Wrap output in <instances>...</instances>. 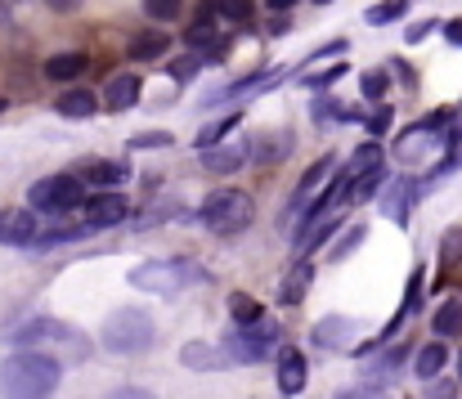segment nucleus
<instances>
[{"instance_id": "nucleus-34", "label": "nucleus", "mask_w": 462, "mask_h": 399, "mask_svg": "<svg viewBox=\"0 0 462 399\" xmlns=\"http://www.w3.org/2000/svg\"><path fill=\"white\" fill-rule=\"evenodd\" d=\"M373 189H382V166H377V171H368L364 180H355V189H350V202H364V198H373Z\"/></svg>"}, {"instance_id": "nucleus-36", "label": "nucleus", "mask_w": 462, "mask_h": 399, "mask_svg": "<svg viewBox=\"0 0 462 399\" xmlns=\"http://www.w3.org/2000/svg\"><path fill=\"white\" fill-rule=\"evenodd\" d=\"M337 399H391L377 382H364V386H350V391H341Z\"/></svg>"}, {"instance_id": "nucleus-22", "label": "nucleus", "mask_w": 462, "mask_h": 399, "mask_svg": "<svg viewBox=\"0 0 462 399\" xmlns=\"http://www.w3.org/2000/svg\"><path fill=\"white\" fill-rule=\"evenodd\" d=\"M166 50H171V36H166V32H140V36L131 41V50H126V54H131V59H140V63H153V59L166 54Z\"/></svg>"}, {"instance_id": "nucleus-41", "label": "nucleus", "mask_w": 462, "mask_h": 399, "mask_svg": "<svg viewBox=\"0 0 462 399\" xmlns=\"http://www.w3.org/2000/svg\"><path fill=\"white\" fill-rule=\"evenodd\" d=\"M108 399H157L153 391H140V386H122V391H113Z\"/></svg>"}, {"instance_id": "nucleus-13", "label": "nucleus", "mask_w": 462, "mask_h": 399, "mask_svg": "<svg viewBox=\"0 0 462 399\" xmlns=\"http://www.w3.org/2000/svg\"><path fill=\"white\" fill-rule=\"evenodd\" d=\"M306 382H310V364H306V355L301 350H279V391L283 395H301L306 391Z\"/></svg>"}, {"instance_id": "nucleus-46", "label": "nucleus", "mask_w": 462, "mask_h": 399, "mask_svg": "<svg viewBox=\"0 0 462 399\" xmlns=\"http://www.w3.org/2000/svg\"><path fill=\"white\" fill-rule=\"evenodd\" d=\"M14 5H18V0H0V18H5V14H9Z\"/></svg>"}, {"instance_id": "nucleus-31", "label": "nucleus", "mask_w": 462, "mask_h": 399, "mask_svg": "<svg viewBox=\"0 0 462 399\" xmlns=\"http://www.w3.org/2000/svg\"><path fill=\"white\" fill-rule=\"evenodd\" d=\"M359 243H364V225H346V238L332 247V265H337V261H346V256H350Z\"/></svg>"}, {"instance_id": "nucleus-14", "label": "nucleus", "mask_w": 462, "mask_h": 399, "mask_svg": "<svg viewBox=\"0 0 462 399\" xmlns=\"http://www.w3.org/2000/svg\"><path fill=\"white\" fill-rule=\"evenodd\" d=\"M328 175H332V157H319L306 175H301L297 193H292V207H297V211H306V216H310V211L319 207V184H323Z\"/></svg>"}, {"instance_id": "nucleus-29", "label": "nucleus", "mask_w": 462, "mask_h": 399, "mask_svg": "<svg viewBox=\"0 0 462 399\" xmlns=\"http://www.w3.org/2000/svg\"><path fill=\"white\" fill-rule=\"evenodd\" d=\"M144 14H149L153 23H175V18L184 14V5H180V0H144Z\"/></svg>"}, {"instance_id": "nucleus-5", "label": "nucleus", "mask_w": 462, "mask_h": 399, "mask_svg": "<svg viewBox=\"0 0 462 399\" xmlns=\"http://www.w3.org/2000/svg\"><path fill=\"white\" fill-rule=\"evenodd\" d=\"M14 346H23V350H41V355H54V350H63L68 359H86V337L77 332V328H68V323H59V319H32V323H23L14 337H9ZM59 359V355H54Z\"/></svg>"}, {"instance_id": "nucleus-2", "label": "nucleus", "mask_w": 462, "mask_h": 399, "mask_svg": "<svg viewBox=\"0 0 462 399\" xmlns=\"http://www.w3.org/2000/svg\"><path fill=\"white\" fill-rule=\"evenodd\" d=\"M99 346H104L108 355H144V350L157 346V323L144 314V310L122 305V310H113V314L104 319Z\"/></svg>"}, {"instance_id": "nucleus-11", "label": "nucleus", "mask_w": 462, "mask_h": 399, "mask_svg": "<svg viewBox=\"0 0 462 399\" xmlns=\"http://www.w3.org/2000/svg\"><path fill=\"white\" fill-rule=\"evenodd\" d=\"M247 153H252V144H243V139L202 148V171H211V175H234V171L247 166Z\"/></svg>"}, {"instance_id": "nucleus-12", "label": "nucleus", "mask_w": 462, "mask_h": 399, "mask_svg": "<svg viewBox=\"0 0 462 399\" xmlns=\"http://www.w3.org/2000/svg\"><path fill=\"white\" fill-rule=\"evenodd\" d=\"M41 229H36V216L32 211H5L0 216V243L9 247H36Z\"/></svg>"}, {"instance_id": "nucleus-16", "label": "nucleus", "mask_w": 462, "mask_h": 399, "mask_svg": "<svg viewBox=\"0 0 462 399\" xmlns=\"http://www.w3.org/2000/svg\"><path fill=\"white\" fill-rule=\"evenodd\" d=\"M355 332H359L355 319H341V314H337V319H319V323H314V346H319V350H346V346H350L346 337H355Z\"/></svg>"}, {"instance_id": "nucleus-38", "label": "nucleus", "mask_w": 462, "mask_h": 399, "mask_svg": "<svg viewBox=\"0 0 462 399\" xmlns=\"http://www.w3.org/2000/svg\"><path fill=\"white\" fill-rule=\"evenodd\" d=\"M166 144H171V135L166 131H144V135L131 139V148H166Z\"/></svg>"}, {"instance_id": "nucleus-21", "label": "nucleus", "mask_w": 462, "mask_h": 399, "mask_svg": "<svg viewBox=\"0 0 462 399\" xmlns=\"http://www.w3.org/2000/svg\"><path fill=\"white\" fill-rule=\"evenodd\" d=\"M445 364H449V350H445V341H431V346H422V350H418V364H413V373H418L422 382H436V377L445 373Z\"/></svg>"}, {"instance_id": "nucleus-15", "label": "nucleus", "mask_w": 462, "mask_h": 399, "mask_svg": "<svg viewBox=\"0 0 462 399\" xmlns=\"http://www.w3.org/2000/svg\"><path fill=\"white\" fill-rule=\"evenodd\" d=\"M292 148H297L292 131H265V135H256V139H252V153H256V162H265V166L288 162V157H292Z\"/></svg>"}, {"instance_id": "nucleus-24", "label": "nucleus", "mask_w": 462, "mask_h": 399, "mask_svg": "<svg viewBox=\"0 0 462 399\" xmlns=\"http://www.w3.org/2000/svg\"><path fill=\"white\" fill-rule=\"evenodd\" d=\"M63 117H90L95 108H99V99L86 90V86H77V90H68V95H59V104H54Z\"/></svg>"}, {"instance_id": "nucleus-7", "label": "nucleus", "mask_w": 462, "mask_h": 399, "mask_svg": "<svg viewBox=\"0 0 462 399\" xmlns=\"http://www.w3.org/2000/svg\"><path fill=\"white\" fill-rule=\"evenodd\" d=\"M445 122H449V117L431 113L427 122L409 126V131L395 139V157H400L404 166H422V162L440 157V153H445Z\"/></svg>"}, {"instance_id": "nucleus-39", "label": "nucleus", "mask_w": 462, "mask_h": 399, "mask_svg": "<svg viewBox=\"0 0 462 399\" xmlns=\"http://www.w3.org/2000/svg\"><path fill=\"white\" fill-rule=\"evenodd\" d=\"M364 126H368V135H386V131H391V108H377Z\"/></svg>"}, {"instance_id": "nucleus-35", "label": "nucleus", "mask_w": 462, "mask_h": 399, "mask_svg": "<svg viewBox=\"0 0 462 399\" xmlns=\"http://www.w3.org/2000/svg\"><path fill=\"white\" fill-rule=\"evenodd\" d=\"M462 256V229H449L445 243H440V265H454Z\"/></svg>"}, {"instance_id": "nucleus-18", "label": "nucleus", "mask_w": 462, "mask_h": 399, "mask_svg": "<svg viewBox=\"0 0 462 399\" xmlns=\"http://www.w3.org/2000/svg\"><path fill=\"white\" fill-rule=\"evenodd\" d=\"M86 184H104V189H117V184H126L131 180V162H86L81 171H77Z\"/></svg>"}, {"instance_id": "nucleus-8", "label": "nucleus", "mask_w": 462, "mask_h": 399, "mask_svg": "<svg viewBox=\"0 0 462 399\" xmlns=\"http://www.w3.org/2000/svg\"><path fill=\"white\" fill-rule=\"evenodd\" d=\"M279 337H283V328H279V323H270V319H261V323L234 328V332L225 337V355H229V359H238V364H261V359L279 346Z\"/></svg>"}, {"instance_id": "nucleus-9", "label": "nucleus", "mask_w": 462, "mask_h": 399, "mask_svg": "<svg viewBox=\"0 0 462 399\" xmlns=\"http://www.w3.org/2000/svg\"><path fill=\"white\" fill-rule=\"evenodd\" d=\"M126 220V198L122 193H95V198H86V207H81V225L86 229H113V225H122Z\"/></svg>"}, {"instance_id": "nucleus-27", "label": "nucleus", "mask_w": 462, "mask_h": 399, "mask_svg": "<svg viewBox=\"0 0 462 399\" xmlns=\"http://www.w3.org/2000/svg\"><path fill=\"white\" fill-rule=\"evenodd\" d=\"M238 122H243V117H238V113H225V117H216V122H211V126H202V131H198V148H216V144H220V139H225V135L234 131V126H238Z\"/></svg>"}, {"instance_id": "nucleus-32", "label": "nucleus", "mask_w": 462, "mask_h": 399, "mask_svg": "<svg viewBox=\"0 0 462 399\" xmlns=\"http://www.w3.org/2000/svg\"><path fill=\"white\" fill-rule=\"evenodd\" d=\"M341 72H346V68L332 63V68H323V72H301V81H306L310 90H328L332 81H341Z\"/></svg>"}, {"instance_id": "nucleus-1", "label": "nucleus", "mask_w": 462, "mask_h": 399, "mask_svg": "<svg viewBox=\"0 0 462 399\" xmlns=\"http://www.w3.org/2000/svg\"><path fill=\"white\" fill-rule=\"evenodd\" d=\"M63 382V359L41 350H18L0 359V399H50Z\"/></svg>"}, {"instance_id": "nucleus-33", "label": "nucleus", "mask_w": 462, "mask_h": 399, "mask_svg": "<svg viewBox=\"0 0 462 399\" xmlns=\"http://www.w3.org/2000/svg\"><path fill=\"white\" fill-rule=\"evenodd\" d=\"M198 68H202V54H184V59L171 63V77H175V81H193Z\"/></svg>"}, {"instance_id": "nucleus-30", "label": "nucleus", "mask_w": 462, "mask_h": 399, "mask_svg": "<svg viewBox=\"0 0 462 399\" xmlns=\"http://www.w3.org/2000/svg\"><path fill=\"white\" fill-rule=\"evenodd\" d=\"M404 9H409V0H386V5L368 9V23H373V27H386V23H395Z\"/></svg>"}, {"instance_id": "nucleus-4", "label": "nucleus", "mask_w": 462, "mask_h": 399, "mask_svg": "<svg viewBox=\"0 0 462 399\" xmlns=\"http://www.w3.org/2000/svg\"><path fill=\"white\" fill-rule=\"evenodd\" d=\"M252 216H256V202H252L247 189H216V193H207V202H202V211H198V220H202L211 234H220V238L243 234V229L252 225Z\"/></svg>"}, {"instance_id": "nucleus-40", "label": "nucleus", "mask_w": 462, "mask_h": 399, "mask_svg": "<svg viewBox=\"0 0 462 399\" xmlns=\"http://www.w3.org/2000/svg\"><path fill=\"white\" fill-rule=\"evenodd\" d=\"M346 50H350V41H332V45H323V50H319L314 59H341Z\"/></svg>"}, {"instance_id": "nucleus-45", "label": "nucleus", "mask_w": 462, "mask_h": 399, "mask_svg": "<svg viewBox=\"0 0 462 399\" xmlns=\"http://www.w3.org/2000/svg\"><path fill=\"white\" fill-rule=\"evenodd\" d=\"M297 0H265V9H274V14H283V9H292Z\"/></svg>"}, {"instance_id": "nucleus-25", "label": "nucleus", "mask_w": 462, "mask_h": 399, "mask_svg": "<svg viewBox=\"0 0 462 399\" xmlns=\"http://www.w3.org/2000/svg\"><path fill=\"white\" fill-rule=\"evenodd\" d=\"M229 310H234V323L238 328H247V323H261L265 314H261V301L256 296H247V292H234L229 296Z\"/></svg>"}, {"instance_id": "nucleus-47", "label": "nucleus", "mask_w": 462, "mask_h": 399, "mask_svg": "<svg viewBox=\"0 0 462 399\" xmlns=\"http://www.w3.org/2000/svg\"><path fill=\"white\" fill-rule=\"evenodd\" d=\"M458 377H462V355H458Z\"/></svg>"}, {"instance_id": "nucleus-23", "label": "nucleus", "mask_w": 462, "mask_h": 399, "mask_svg": "<svg viewBox=\"0 0 462 399\" xmlns=\"http://www.w3.org/2000/svg\"><path fill=\"white\" fill-rule=\"evenodd\" d=\"M431 328H436V337H440V341H445V337H458L462 332V296H449V301L436 310Z\"/></svg>"}, {"instance_id": "nucleus-19", "label": "nucleus", "mask_w": 462, "mask_h": 399, "mask_svg": "<svg viewBox=\"0 0 462 399\" xmlns=\"http://www.w3.org/2000/svg\"><path fill=\"white\" fill-rule=\"evenodd\" d=\"M180 364H184L189 373H216V368L225 364V350H216V346H202V341H189V346L180 350Z\"/></svg>"}, {"instance_id": "nucleus-43", "label": "nucleus", "mask_w": 462, "mask_h": 399, "mask_svg": "<svg viewBox=\"0 0 462 399\" xmlns=\"http://www.w3.org/2000/svg\"><path fill=\"white\" fill-rule=\"evenodd\" d=\"M427 399H454V386H449V382H440V386H431V395Z\"/></svg>"}, {"instance_id": "nucleus-17", "label": "nucleus", "mask_w": 462, "mask_h": 399, "mask_svg": "<svg viewBox=\"0 0 462 399\" xmlns=\"http://www.w3.org/2000/svg\"><path fill=\"white\" fill-rule=\"evenodd\" d=\"M104 104L113 108V113H126V108H135L140 104V77H108V86H104Z\"/></svg>"}, {"instance_id": "nucleus-28", "label": "nucleus", "mask_w": 462, "mask_h": 399, "mask_svg": "<svg viewBox=\"0 0 462 399\" xmlns=\"http://www.w3.org/2000/svg\"><path fill=\"white\" fill-rule=\"evenodd\" d=\"M216 9H220V23H247L256 14L252 0H216Z\"/></svg>"}, {"instance_id": "nucleus-49", "label": "nucleus", "mask_w": 462, "mask_h": 399, "mask_svg": "<svg viewBox=\"0 0 462 399\" xmlns=\"http://www.w3.org/2000/svg\"><path fill=\"white\" fill-rule=\"evenodd\" d=\"M319 5H328V0H319Z\"/></svg>"}, {"instance_id": "nucleus-3", "label": "nucleus", "mask_w": 462, "mask_h": 399, "mask_svg": "<svg viewBox=\"0 0 462 399\" xmlns=\"http://www.w3.org/2000/svg\"><path fill=\"white\" fill-rule=\"evenodd\" d=\"M193 283H207V269L198 261H184V256H166V261H140L131 269V287L140 292H153V296H180L184 287Z\"/></svg>"}, {"instance_id": "nucleus-44", "label": "nucleus", "mask_w": 462, "mask_h": 399, "mask_svg": "<svg viewBox=\"0 0 462 399\" xmlns=\"http://www.w3.org/2000/svg\"><path fill=\"white\" fill-rule=\"evenodd\" d=\"M445 36H449L454 45H462V18H458V23H449V27H445Z\"/></svg>"}, {"instance_id": "nucleus-10", "label": "nucleus", "mask_w": 462, "mask_h": 399, "mask_svg": "<svg viewBox=\"0 0 462 399\" xmlns=\"http://www.w3.org/2000/svg\"><path fill=\"white\" fill-rule=\"evenodd\" d=\"M288 72L283 68H274V72H252V77H243V81H234V86H225V90H211V95H202V104L207 108H216V104H229V99H243V95H252V90H274L279 81H283Z\"/></svg>"}, {"instance_id": "nucleus-42", "label": "nucleus", "mask_w": 462, "mask_h": 399, "mask_svg": "<svg viewBox=\"0 0 462 399\" xmlns=\"http://www.w3.org/2000/svg\"><path fill=\"white\" fill-rule=\"evenodd\" d=\"M45 5H50V9H54V14H72V9H77V5H81V0H45Z\"/></svg>"}, {"instance_id": "nucleus-48", "label": "nucleus", "mask_w": 462, "mask_h": 399, "mask_svg": "<svg viewBox=\"0 0 462 399\" xmlns=\"http://www.w3.org/2000/svg\"><path fill=\"white\" fill-rule=\"evenodd\" d=\"M0 113H5V99H0Z\"/></svg>"}, {"instance_id": "nucleus-6", "label": "nucleus", "mask_w": 462, "mask_h": 399, "mask_svg": "<svg viewBox=\"0 0 462 399\" xmlns=\"http://www.w3.org/2000/svg\"><path fill=\"white\" fill-rule=\"evenodd\" d=\"M27 207L45 216H63L72 207H86V180L81 175H45L27 189Z\"/></svg>"}, {"instance_id": "nucleus-26", "label": "nucleus", "mask_w": 462, "mask_h": 399, "mask_svg": "<svg viewBox=\"0 0 462 399\" xmlns=\"http://www.w3.org/2000/svg\"><path fill=\"white\" fill-rule=\"evenodd\" d=\"M310 274H314V269H310L306 261H301V265H297V269H292V274H288V278H283V292H279V301H283V305H297V301L306 296Z\"/></svg>"}, {"instance_id": "nucleus-37", "label": "nucleus", "mask_w": 462, "mask_h": 399, "mask_svg": "<svg viewBox=\"0 0 462 399\" xmlns=\"http://www.w3.org/2000/svg\"><path fill=\"white\" fill-rule=\"evenodd\" d=\"M386 95V72H364V99H382Z\"/></svg>"}, {"instance_id": "nucleus-20", "label": "nucleus", "mask_w": 462, "mask_h": 399, "mask_svg": "<svg viewBox=\"0 0 462 399\" xmlns=\"http://www.w3.org/2000/svg\"><path fill=\"white\" fill-rule=\"evenodd\" d=\"M86 54L81 50H63V54H54V59H45V77L50 81H72V77H81L86 72Z\"/></svg>"}]
</instances>
